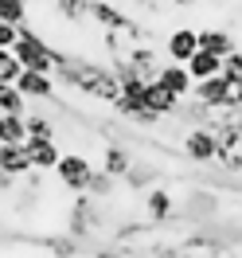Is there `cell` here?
I'll list each match as a JSON object with an SVG mask.
<instances>
[{
    "instance_id": "obj_21",
    "label": "cell",
    "mask_w": 242,
    "mask_h": 258,
    "mask_svg": "<svg viewBox=\"0 0 242 258\" xmlns=\"http://www.w3.org/2000/svg\"><path fill=\"white\" fill-rule=\"evenodd\" d=\"M219 75H223L230 86H238V82H242V47H234L230 55H223V67H219Z\"/></svg>"
},
{
    "instance_id": "obj_8",
    "label": "cell",
    "mask_w": 242,
    "mask_h": 258,
    "mask_svg": "<svg viewBox=\"0 0 242 258\" xmlns=\"http://www.w3.org/2000/svg\"><path fill=\"white\" fill-rule=\"evenodd\" d=\"M24 153H28V161H32V172H51L59 157H63V149L55 137H28L24 141Z\"/></svg>"
},
{
    "instance_id": "obj_17",
    "label": "cell",
    "mask_w": 242,
    "mask_h": 258,
    "mask_svg": "<svg viewBox=\"0 0 242 258\" xmlns=\"http://www.w3.org/2000/svg\"><path fill=\"white\" fill-rule=\"evenodd\" d=\"M24 141H28L24 113H0V145H24Z\"/></svg>"
},
{
    "instance_id": "obj_15",
    "label": "cell",
    "mask_w": 242,
    "mask_h": 258,
    "mask_svg": "<svg viewBox=\"0 0 242 258\" xmlns=\"http://www.w3.org/2000/svg\"><path fill=\"white\" fill-rule=\"evenodd\" d=\"M199 47L223 59V55H230L238 43H234V35L226 32V28H199Z\"/></svg>"
},
{
    "instance_id": "obj_10",
    "label": "cell",
    "mask_w": 242,
    "mask_h": 258,
    "mask_svg": "<svg viewBox=\"0 0 242 258\" xmlns=\"http://www.w3.org/2000/svg\"><path fill=\"white\" fill-rule=\"evenodd\" d=\"M156 82H160L168 94H176L180 102H184V98H192V90H195V82H192V75H188V67H184V63H172V59L160 67Z\"/></svg>"
},
{
    "instance_id": "obj_5",
    "label": "cell",
    "mask_w": 242,
    "mask_h": 258,
    "mask_svg": "<svg viewBox=\"0 0 242 258\" xmlns=\"http://www.w3.org/2000/svg\"><path fill=\"white\" fill-rule=\"evenodd\" d=\"M192 98H195V102H203V106H207V110H215V113L234 110V86H230L223 75H211V79L195 82Z\"/></svg>"
},
{
    "instance_id": "obj_18",
    "label": "cell",
    "mask_w": 242,
    "mask_h": 258,
    "mask_svg": "<svg viewBox=\"0 0 242 258\" xmlns=\"http://www.w3.org/2000/svg\"><path fill=\"white\" fill-rule=\"evenodd\" d=\"M55 16L66 24H90V0H55Z\"/></svg>"
},
{
    "instance_id": "obj_19",
    "label": "cell",
    "mask_w": 242,
    "mask_h": 258,
    "mask_svg": "<svg viewBox=\"0 0 242 258\" xmlns=\"http://www.w3.org/2000/svg\"><path fill=\"white\" fill-rule=\"evenodd\" d=\"M24 121H28V137H59V125H55L43 110H32V106H28Z\"/></svg>"
},
{
    "instance_id": "obj_2",
    "label": "cell",
    "mask_w": 242,
    "mask_h": 258,
    "mask_svg": "<svg viewBox=\"0 0 242 258\" xmlns=\"http://www.w3.org/2000/svg\"><path fill=\"white\" fill-rule=\"evenodd\" d=\"M16 59L24 71H39V75H55V47L43 35L35 32L32 24H20V39H16Z\"/></svg>"
},
{
    "instance_id": "obj_12",
    "label": "cell",
    "mask_w": 242,
    "mask_h": 258,
    "mask_svg": "<svg viewBox=\"0 0 242 258\" xmlns=\"http://www.w3.org/2000/svg\"><path fill=\"white\" fill-rule=\"evenodd\" d=\"M172 211H176L172 196L152 184V188L145 192V219H148V223H164V219H172Z\"/></svg>"
},
{
    "instance_id": "obj_1",
    "label": "cell",
    "mask_w": 242,
    "mask_h": 258,
    "mask_svg": "<svg viewBox=\"0 0 242 258\" xmlns=\"http://www.w3.org/2000/svg\"><path fill=\"white\" fill-rule=\"evenodd\" d=\"M55 82L66 86L70 94L113 106L121 98V82L113 75V67L106 59H90V55H70V51L55 47Z\"/></svg>"
},
{
    "instance_id": "obj_24",
    "label": "cell",
    "mask_w": 242,
    "mask_h": 258,
    "mask_svg": "<svg viewBox=\"0 0 242 258\" xmlns=\"http://www.w3.org/2000/svg\"><path fill=\"white\" fill-rule=\"evenodd\" d=\"M86 196H94V200H110V196H113V176H106V172L98 168L94 176H90V188H86Z\"/></svg>"
},
{
    "instance_id": "obj_20",
    "label": "cell",
    "mask_w": 242,
    "mask_h": 258,
    "mask_svg": "<svg viewBox=\"0 0 242 258\" xmlns=\"http://www.w3.org/2000/svg\"><path fill=\"white\" fill-rule=\"evenodd\" d=\"M28 98L16 90V82H0V113H28Z\"/></svg>"
},
{
    "instance_id": "obj_7",
    "label": "cell",
    "mask_w": 242,
    "mask_h": 258,
    "mask_svg": "<svg viewBox=\"0 0 242 258\" xmlns=\"http://www.w3.org/2000/svg\"><path fill=\"white\" fill-rule=\"evenodd\" d=\"M16 90L28 102H55V90H59V82H55V75H39V71H20L16 79Z\"/></svg>"
},
{
    "instance_id": "obj_16",
    "label": "cell",
    "mask_w": 242,
    "mask_h": 258,
    "mask_svg": "<svg viewBox=\"0 0 242 258\" xmlns=\"http://www.w3.org/2000/svg\"><path fill=\"white\" fill-rule=\"evenodd\" d=\"M188 75H192V82H203V79H211V75H219V67H223V59H219V55H211V51H195L192 59H188Z\"/></svg>"
},
{
    "instance_id": "obj_26",
    "label": "cell",
    "mask_w": 242,
    "mask_h": 258,
    "mask_svg": "<svg viewBox=\"0 0 242 258\" xmlns=\"http://www.w3.org/2000/svg\"><path fill=\"white\" fill-rule=\"evenodd\" d=\"M168 4H172V8H195L199 0H168Z\"/></svg>"
},
{
    "instance_id": "obj_25",
    "label": "cell",
    "mask_w": 242,
    "mask_h": 258,
    "mask_svg": "<svg viewBox=\"0 0 242 258\" xmlns=\"http://www.w3.org/2000/svg\"><path fill=\"white\" fill-rule=\"evenodd\" d=\"M16 39H20V28L0 20V47H16Z\"/></svg>"
},
{
    "instance_id": "obj_29",
    "label": "cell",
    "mask_w": 242,
    "mask_h": 258,
    "mask_svg": "<svg viewBox=\"0 0 242 258\" xmlns=\"http://www.w3.org/2000/svg\"><path fill=\"white\" fill-rule=\"evenodd\" d=\"M238 176H242V172H238Z\"/></svg>"
},
{
    "instance_id": "obj_23",
    "label": "cell",
    "mask_w": 242,
    "mask_h": 258,
    "mask_svg": "<svg viewBox=\"0 0 242 258\" xmlns=\"http://www.w3.org/2000/svg\"><path fill=\"white\" fill-rule=\"evenodd\" d=\"M20 59H16V51L12 47H0V82H16L20 79Z\"/></svg>"
},
{
    "instance_id": "obj_22",
    "label": "cell",
    "mask_w": 242,
    "mask_h": 258,
    "mask_svg": "<svg viewBox=\"0 0 242 258\" xmlns=\"http://www.w3.org/2000/svg\"><path fill=\"white\" fill-rule=\"evenodd\" d=\"M0 20L4 24H28V4L24 0H0Z\"/></svg>"
},
{
    "instance_id": "obj_3",
    "label": "cell",
    "mask_w": 242,
    "mask_h": 258,
    "mask_svg": "<svg viewBox=\"0 0 242 258\" xmlns=\"http://www.w3.org/2000/svg\"><path fill=\"white\" fill-rule=\"evenodd\" d=\"M51 172H55V180H59V188H63V192L86 196L90 176H94L98 168L90 164V157H82V153H63V157H59V164H55Z\"/></svg>"
},
{
    "instance_id": "obj_14",
    "label": "cell",
    "mask_w": 242,
    "mask_h": 258,
    "mask_svg": "<svg viewBox=\"0 0 242 258\" xmlns=\"http://www.w3.org/2000/svg\"><path fill=\"white\" fill-rule=\"evenodd\" d=\"M0 172L4 176H16V180L32 172V161H28L24 145H0Z\"/></svg>"
},
{
    "instance_id": "obj_13",
    "label": "cell",
    "mask_w": 242,
    "mask_h": 258,
    "mask_svg": "<svg viewBox=\"0 0 242 258\" xmlns=\"http://www.w3.org/2000/svg\"><path fill=\"white\" fill-rule=\"evenodd\" d=\"M133 168V153L125 145H106V153H102V172L113 180H125V172Z\"/></svg>"
},
{
    "instance_id": "obj_9",
    "label": "cell",
    "mask_w": 242,
    "mask_h": 258,
    "mask_svg": "<svg viewBox=\"0 0 242 258\" xmlns=\"http://www.w3.org/2000/svg\"><path fill=\"white\" fill-rule=\"evenodd\" d=\"M195 51H199V32H195V28H188V24L172 28V32H168V39H164V55H168L172 63H188Z\"/></svg>"
},
{
    "instance_id": "obj_6",
    "label": "cell",
    "mask_w": 242,
    "mask_h": 258,
    "mask_svg": "<svg viewBox=\"0 0 242 258\" xmlns=\"http://www.w3.org/2000/svg\"><path fill=\"white\" fill-rule=\"evenodd\" d=\"M121 59H125V67H129V71L137 75V79H145V82H152L156 75H160V67H164L160 51L152 47L148 39H145V43H129Z\"/></svg>"
},
{
    "instance_id": "obj_28",
    "label": "cell",
    "mask_w": 242,
    "mask_h": 258,
    "mask_svg": "<svg viewBox=\"0 0 242 258\" xmlns=\"http://www.w3.org/2000/svg\"><path fill=\"white\" fill-rule=\"evenodd\" d=\"M98 258H125V254H117V250H102Z\"/></svg>"
},
{
    "instance_id": "obj_27",
    "label": "cell",
    "mask_w": 242,
    "mask_h": 258,
    "mask_svg": "<svg viewBox=\"0 0 242 258\" xmlns=\"http://www.w3.org/2000/svg\"><path fill=\"white\" fill-rule=\"evenodd\" d=\"M234 110H242V82L234 86Z\"/></svg>"
},
{
    "instance_id": "obj_4",
    "label": "cell",
    "mask_w": 242,
    "mask_h": 258,
    "mask_svg": "<svg viewBox=\"0 0 242 258\" xmlns=\"http://www.w3.org/2000/svg\"><path fill=\"white\" fill-rule=\"evenodd\" d=\"M180 153L192 164H215L219 157V141H215V129L207 125H188L184 137H180Z\"/></svg>"
},
{
    "instance_id": "obj_11",
    "label": "cell",
    "mask_w": 242,
    "mask_h": 258,
    "mask_svg": "<svg viewBox=\"0 0 242 258\" xmlns=\"http://www.w3.org/2000/svg\"><path fill=\"white\" fill-rule=\"evenodd\" d=\"M145 106H148L152 113H156V117H164V121H168V117H176L180 98H176V94H168L160 82L152 79V82H145Z\"/></svg>"
}]
</instances>
